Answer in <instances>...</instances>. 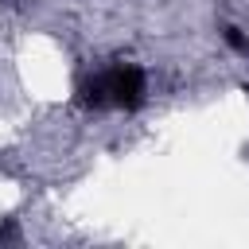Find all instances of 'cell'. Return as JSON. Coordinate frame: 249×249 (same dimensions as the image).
I'll return each mask as SVG.
<instances>
[{
  "mask_svg": "<svg viewBox=\"0 0 249 249\" xmlns=\"http://www.w3.org/2000/svg\"><path fill=\"white\" fill-rule=\"evenodd\" d=\"M82 105H109V93H105V78H93V82H82Z\"/></svg>",
  "mask_w": 249,
  "mask_h": 249,
  "instance_id": "obj_2",
  "label": "cell"
},
{
  "mask_svg": "<svg viewBox=\"0 0 249 249\" xmlns=\"http://www.w3.org/2000/svg\"><path fill=\"white\" fill-rule=\"evenodd\" d=\"M226 43H230L233 51H249V39H245L237 27H226Z\"/></svg>",
  "mask_w": 249,
  "mask_h": 249,
  "instance_id": "obj_3",
  "label": "cell"
},
{
  "mask_svg": "<svg viewBox=\"0 0 249 249\" xmlns=\"http://www.w3.org/2000/svg\"><path fill=\"white\" fill-rule=\"evenodd\" d=\"M105 93H109V105H117V109H124V113H136V109L148 101L144 70L132 66V62H117V66L105 74Z\"/></svg>",
  "mask_w": 249,
  "mask_h": 249,
  "instance_id": "obj_1",
  "label": "cell"
}]
</instances>
